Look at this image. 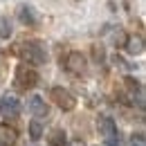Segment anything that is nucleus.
<instances>
[{
  "label": "nucleus",
  "mask_w": 146,
  "mask_h": 146,
  "mask_svg": "<svg viewBox=\"0 0 146 146\" xmlns=\"http://www.w3.org/2000/svg\"><path fill=\"white\" fill-rule=\"evenodd\" d=\"M18 54H20L23 65H29V68H40V65L47 63V47L40 40H25V43H20Z\"/></svg>",
  "instance_id": "obj_1"
},
{
  "label": "nucleus",
  "mask_w": 146,
  "mask_h": 146,
  "mask_svg": "<svg viewBox=\"0 0 146 146\" xmlns=\"http://www.w3.org/2000/svg\"><path fill=\"white\" fill-rule=\"evenodd\" d=\"M14 81H16V88H18V90H32V88H36V86H38L40 74H38L34 68H29V65H23V63H20L18 68H16Z\"/></svg>",
  "instance_id": "obj_2"
},
{
  "label": "nucleus",
  "mask_w": 146,
  "mask_h": 146,
  "mask_svg": "<svg viewBox=\"0 0 146 146\" xmlns=\"http://www.w3.org/2000/svg\"><path fill=\"white\" fill-rule=\"evenodd\" d=\"M97 128L104 137V146H119V130H117V124H115L112 117L101 115L97 119Z\"/></svg>",
  "instance_id": "obj_3"
},
{
  "label": "nucleus",
  "mask_w": 146,
  "mask_h": 146,
  "mask_svg": "<svg viewBox=\"0 0 146 146\" xmlns=\"http://www.w3.org/2000/svg\"><path fill=\"white\" fill-rule=\"evenodd\" d=\"M50 99L54 101V106L63 110V112H70V110L76 108V99H74V94L68 88H63V86H54L52 90H50Z\"/></svg>",
  "instance_id": "obj_4"
},
{
  "label": "nucleus",
  "mask_w": 146,
  "mask_h": 146,
  "mask_svg": "<svg viewBox=\"0 0 146 146\" xmlns=\"http://www.w3.org/2000/svg\"><path fill=\"white\" fill-rule=\"evenodd\" d=\"M124 86H126V94L128 99H130V104L135 106L137 104V108L139 110H144V86H142V81H137L135 76H126L124 79Z\"/></svg>",
  "instance_id": "obj_5"
},
{
  "label": "nucleus",
  "mask_w": 146,
  "mask_h": 146,
  "mask_svg": "<svg viewBox=\"0 0 146 146\" xmlns=\"http://www.w3.org/2000/svg\"><path fill=\"white\" fill-rule=\"evenodd\" d=\"M27 112L36 119V121H43V119H47L50 117V106L45 104V99L40 97V94H32V97H27Z\"/></svg>",
  "instance_id": "obj_6"
},
{
  "label": "nucleus",
  "mask_w": 146,
  "mask_h": 146,
  "mask_svg": "<svg viewBox=\"0 0 146 146\" xmlns=\"http://www.w3.org/2000/svg\"><path fill=\"white\" fill-rule=\"evenodd\" d=\"M20 115V101L16 94H11V92H5L2 97H0V117H5V119H16Z\"/></svg>",
  "instance_id": "obj_7"
},
{
  "label": "nucleus",
  "mask_w": 146,
  "mask_h": 146,
  "mask_svg": "<svg viewBox=\"0 0 146 146\" xmlns=\"http://www.w3.org/2000/svg\"><path fill=\"white\" fill-rule=\"evenodd\" d=\"M65 70L74 76H81V74L88 70V63H86V56L81 54L79 50H72L70 54L65 56Z\"/></svg>",
  "instance_id": "obj_8"
},
{
  "label": "nucleus",
  "mask_w": 146,
  "mask_h": 146,
  "mask_svg": "<svg viewBox=\"0 0 146 146\" xmlns=\"http://www.w3.org/2000/svg\"><path fill=\"white\" fill-rule=\"evenodd\" d=\"M16 14H18V20L23 25H27V27H34L38 23V16H36V11H34V7L27 5V2H20L18 9H16Z\"/></svg>",
  "instance_id": "obj_9"
},
{
  "label": "nucleus",
  "mask_w": 146,
  "mask_h": 146,
  "mask_svg": "<svg viewBox=\"0 0 146 146\" xmlns=\"http://www.w3.org/2000/svg\"><path fill=\"white\" fill-rule=\"evenodd\" d=\"M16 142H18L16 128H11L9 124H0V146H16Z\"/></svg>",
  "instance_id": "obj_10"
},
{
  "label": "nucleus",
  "mask_w": 146,
  "mask_h": 146,
  "mask_svg": "<svg viewBox=\"0 0 146 146\" xmlns=\"http://www.w3.org/2000/svg\"><path fill=\"white\" fill-rule=\"evenodd\" d=\"M124 50H126L130 56H139V54H144V38L139 36H128L126 40V45H124Z\"/></svg>",
  "instance_id": "obj_11"
},
{
  "label": "nucleus",
  "mask_w": 146,
  "mask_h": 146,
  "mask_svg": "<svg viewBox=\"0 0 146 146\" xmlns=\"http://www.w3.org/2000/svg\"><path fill=\"white\" fill-rule=\"evenodd\" d=\"M47 142H50V146H68V133L63 128H54L50 133Z\"/></svg>",
  "instance_id": "obj_12"
},
{
  "label": "nucleus",
  "mask_w": 146,
  "mask_h": 146,
  "mask_svg": "<svg viewBox=\"0 0 146 146\" xmlns=\"http://www.w3.org/2000/svg\"><path fill=\"white\" fill-rule=\"evenodd\" d=\"M11 36H14V20L9 16H0V38L9 40Z\"/></svg>",
  "instance_id": "obj_13"
},
{
  "label": "nucleus",
  "mask_w": 146,
  "mask_h": 146,
  "mask_svg": "<svg viewBox=\"0 0 146 146\" xmlns=\"http://www.w3.org/2000/svg\"><path fill=\"white\" fill-rule=\"evenodd\" d=\"M27 133H29V139H32V142H38V139L45 135V128H43L40 121L32 119V121H29V128H27Z\"/></svg>",
  "instance_id": "obj_14"
},
{
  "label": "nucleus",
  "mask_w": 146,
  "mask_h": 146,
  "mask_svg": "<svg viewBox=\"0 0 146 146\" xmlns=\"http://www.w3.org/2000/svg\"><path fill=\"white\" fill-rule=\"evenodd\" d=\"M128 40V34L124 29H117V27H112V43H115V47H124Z\"/></svg>",
  "instance_id": "obj_15"
},
{
  "label": "nucleus",
  "mask_w": 146,
  "mask_h": 146,
  "mask_svg": "<svg viewBox=\"0 0 146 146\" xmlns=\"http://www.w3.org/2000/svg\"><path fill=\"white\" fill-rule=\"evenodd\" d=\"M110 63H112L115 68H121V70H133V68L128 65L126 61H124V56H119V54H117V52H115V54L110 56Z\"/></svg>",
  "instance_id": "obj_16"
},
{
  "label": "nucleus",
  "mask_w": 146,
  "mask_h": 146,
  "mask_svg": "<svg viewBox=\"0 0 146 146\" xmlns=\"http://www.w3.org/2000/svg\"><path fill=\"white\" fill-rule=\"evenodd\" d=\"M130 146H146V137L142 130H137V133H133L130 135V142H128Z\"/></svg>",
  "instance_id": "obj_17"
},
{
  "label": "nucleus",
  "mask_w": 146,
  "mask_h": 146,
  "mask_svg": "<svg viewBox=\"0 0 146 146\" xmlns=\"http://www.w3.org/2000/svg\"><path fill=\"white\" fill-rule=\"evenodd\" d=\"M92 58H94V63H104V61H106L104 45H94V47H92Z\"/></svg>",
  "instance_id": "obj_18"
},
{
  "label": "nucleus",
  "mask_w": 146,
  "mask_h": 146,
  "mask_svg": "<svg viewBox=\"0 0 146 146\" xmlns=\"http://www.w3.org/2000/svg\"><path fill=\"white\" fill-rule=\"evenodd\" d=\"M70 146H83V144H81V142L76 139V142H72V144H70Z\"/></svg>",
  "instance_id": "obj_19"
}]
</instances>
